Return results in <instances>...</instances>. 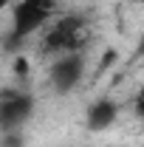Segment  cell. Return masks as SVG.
Masks as SVG:
<instances>
[{
	"instance_id": "6da1fadb",
	"label": "cell",
	"mask_w": 144,
	"mask_h": 147,
	"mask_svg": "<svg viewBox=\"0 0 144 147\" xmlns=\"http://www.w3.org/2000/svg\"><path fill=\"white\" fill-rule=\"evenodd\" d=\"M85 40H88V28H85L82 20H62L54 31H51L48 45L54 51H76Z\"/></svg>"
},
{
	"instance_id": "7a4b0ae2",
	"label": "cell",
	"mask_w": 144,
	"mask_h": 147,
	"mask_svg": "<svg viewBox=\"0 0 144 147\" xmlns=\"http://www.w3.org/2000/svg\"><path fill=\"white\" fill-rule=\"evenodd\" d=\"M28 116H31V99H28V96L9 93V96L0 102V127L9 130V133L14 127H20Z\"/></svg>"
},
{
	"instance_id": "3957f363",
	"label": "cell",
	"mask_w": 144,
	"mask_h": 147,
	"mask_svg": "<svg viewBox=\"0 0 144 147\" xmlns=\"http://www.w3.org/2000/svg\"><path fill=\"white\" fill-rule=\"evenodd\" d=\"M11 17H14V37H17V40H20V37H28L31 31H37V28L48 20L42 11H37L28 0H23V3H17V6H14Z\"/></svg>"
},
{
	"instance_id": "277c9868",
	"label": "cell",
	"mask_w": 144,
	"mask_h": 147,
	"mask_svg": "<svg viewBox=\"0 0 144 147\" xmlns=\"http://www.w3.org/2000/svg\"><path fill=\"white\" fill-rule=\"evenodd\" d=\"M116 116H119V108H116V102H110V99H102V102H96L88 113V127L90 130H105L110 127L113 122H116Z\"/></svg>"
},
{
	"instance_id": "5b68a950",
	"label": "cell",
	"mask_w": 144,
	"mask_h": 147,
	"mask_svg": "<svg viewBox=\"0 0 144 147\" xmlns=\"http://www.w3.org/2000/svg\"><path fill=\"white\" fill-rule=\"evenodd\" d=\"M79 71H82V65H79V59H76V57H62V59L54 65V82L65 91V88L76 85Z\"/></svg>"
},
{
	"instance_id": "8992f818",
	"label": "cell",
	"mask_w": 144,
	"mask_h": 147,
	"mask_svg": "<svg viewBox=\"0 0 144 147\" xmlns=\"http://www.w3.org/2000/svg\"><path fill=\"white\" fill-rule=\"evenodd\" d=\"M31 6H34L37 11H42L45 17H51L54 14V9H57V0H28Z\"/></svg>"
},
{
	"instance_id": "52a82bcc",
	"label": "cell",
	"mask_w": 144,
	"mask_h": 147,
	"mask_svg": "<svg viewBox=\"0 0 144 147\" xmlns=\"http://www.w3.org/2000/svg\"><path fill=\"white\" fill-rule=\"evenodd\" d=\"M6 6H9V0H0V11H3V9H6Z\"/></svg>"
}]
</instances>
